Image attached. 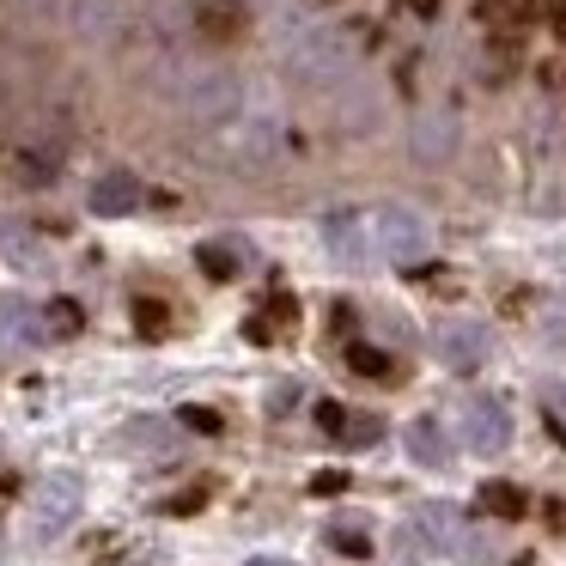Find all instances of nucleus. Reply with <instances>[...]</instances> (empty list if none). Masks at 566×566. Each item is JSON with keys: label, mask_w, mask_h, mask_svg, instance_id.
Listing matches in <instances>:
<instances>
[{"label": "nucleus", "mask_w": 566, "mask_h": 566, "mask_svg": "<svg viewBox=\"0 0 566 566\" xmlns=\"http://www.w3.org/2000/svg\"><path fill=\"white\" fill-rule=\"evenodd\" d=\"M201 269H208V274H232L238 256H232V250H220V244H208V250H201Z\"/></svg>", "instance_id": "nucleus-9"}, {"label": "nucleus", "mask_w": 566, "mask_h": 566, "mask_svg": "<svg viewBox=\"0 0 566 566\" xmlns=\"http://www.w3.org/2000/svg\"><path fill=\"white\" fill-rule=\"evenodd\" d=\"M439 347H444V359H451V366H475V359L488 354V335H481L475 323H469V329H463V323H451V329L439 335Z\"/></svg>", "instance_id": "nucleus-4"}, {"label": "nucleus", "mask_w": 566, "mask_h": 566, "mask_svg": "<svg viewBox=\"0 0 566 566\" xmlns=\"http://www.w3.org/2000/svg\"><path fill=\"white\" fill-rule=\"evenodd\" d=\"M347 366H354L359 371V378H390V354H378V347H366V342H354V347H347Z\"/></svg>", "instance_id": "nucleus-6"}, {"label": "nucleus", "mask_w": 566, "mask_h": 566, "mask_svg": "<svg viewBox=\"0 0 566 566\" xmlns=\"http://www.w3.org/2000/svg\"><path fill=\"white\" fill-rule=\"evenodd\" d=\"M378 232H384V250H390L396 262H415L420 250H427V232H420L408 213H378Z\"/></svg>", "instance_id": "nucleus-2"}, {"label": "nucleus", "mask_w": 566, "mask_h": 566, "mask_svg": "<svg viewBox=\"0 0 566 566\" xmlns=\"http://www.w3.org/2000/svg\"><path fill=\"white\" fill-rule=\"evenodd\" d=\"M469 451H500L505 444V415H500V402H493V396H475V402H469Z\"/></svg>", "instance_id": "nucleus-1"}, {"label": "nucleus", "mask_w": 566, "mask_h": 566, "mask_svg": "<svg viewBox=\"0 0 566 566\" xmlns=\"http://www.w3.org/2000/svg\"><path fill=\"white\" fill-rule=\"evenodd\" d=\"M317 420H323V427H329V432H342V427H347V415H342V408H335V402H323V408H317Z\"/></svg>", "instance_id": "nucleus-10"}, {"label": "nucleus", "mask_w": 566, "mask_h": 566, "mask_svg": "<svg viewBox=\"0 0 566 566\" xmlns=\"http://www.w3.org/2000/svg\"><path fill=\"white\" fill-rule=\"evenodd\" d=\"M256 566H286V560H256Z\"/></svg>", "instance_id": "nucleus-12"}, {"label": "nucleus", "mask_w": 566, "mask_h": 566, "mask_svg": "<svg viewBox=\"0 0 566 566\" xmlns=\"http://www.w3.org/2000/svg\"><path fill=\"white\" fill-rule=\"evenodd\" d=\"M408 451H415V463H427V469L451 463V444H444L439 420H415V427H408Z\"/></svg>", "instance_id": "nucleus-3"}, {"label": "nucleus", "mask_w": 566, "mask_h": 566, "mask_svg": "<svg viewBox=\"0 0 566 566\" xmlns=\"http://www.w3.org/2000/svg\"><path fill=\"white\" fill-rule=\"evenodd\" d=\"M481 505H488V512H500V517H517V512H524V493L505 488V481H488V488H481Z\"/></svg>", "instance_id": "nucleus-7"}, {"label": "nucleus", "mask_w": 566, "mask_h": 566, "mask_svg": "<svg viewBox=\"0 0 566 566\" xmlns=\"http://www.w3.org/2000/svg\"><path fill=\"white\" fill-rule=\"evenodd\" d=\"M329 542H335L342 554H354V560H366V554H371V536H359L354 524H335V530H329Z\"/></svg>", "instance_id": "nucleus-8"}, {"label": "nucleus", "mask_w": 566, "mask_h": 566, "mask_svg": "<svg viewBox=\"0 0 566 566\" xmlns=\"http://www.w3.org/2000/svg\"><path fill=\"white\" fill-rule=\"evenodd\" d=\"M196 19L208 38H232L238 25H244V7L238 0H196Z\"/></svg>", "instance_id": "nucleus-5"}, {"label": "nucleus", "mask_w": 566, "mask_h": 566, "mask_svg": "<svg viewBox=\"0 0 566 566\" xmlns=\"http://www.w3.org/2000/svg\"><path fill=\"white\" fill-rule=\"evenodd\" d=\"M554 396H560V408H566V390H554Z\"/></svg>", "instance_id": "nucleus-13"}, {"label": "nucleus", "mask_w": 566, "mask_h": 566, "mask_svg": "<svg viewBox=\"0 0 566 566\" xmlns=\"http://www.w3.org/2000/svg\"><path fill=\"white\" fill-rule=\"evenodd\" d=\"M378 432H384L378 420H354V432H347V439H354V444H366V439H378Z\"/></svg>", "instance_id": "nucleus-11"}]
</instances>
